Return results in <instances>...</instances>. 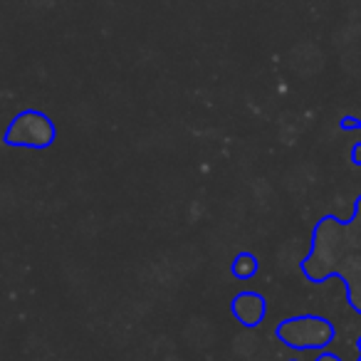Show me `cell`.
<instances>
[{"instance_id":"1","label":"cell","mask_w":361,"mask_h":361,"mask_svg":"<svg viewBox=\"0 0 361 361\" xmlns=\"http://www.w3.org/2000/svg\"><path fill=\"white\" fill-rule=\"evenodd\" d=\"M52 141H55V124L42 111H23L6 131V144L20 149H47Z\"/></svg>"},{"instance_id":"2","label":"cell","mask_w":361,"mask_h":361,"mask_svg":"<svg viewBox=\"0 0 361 361\" xmlns=\"http://www.w3.org/2000/svg\"><path fill=\"white\" fill-rule=\"evenodd\" d=\"M277 336L292 349H322L331 341L334 329L322 317H295L277 326Z\"/></svg>"},{"instance_id":"3","label":"cell","mask_w":361,"mask_h":361,"mask_svg":"<svg viewBox=\"0 0 361 361\" xmlns=\"http://www.w3.org/2000/svg\"><path fill=\"white\" fill-rule=\"evenodd\" d=\"M231 310H233V317H235L243 326H257L265 319L267 305L257 292H240V295H235V300H233Z\"/></svg>"},{"instance_id":"4","label":"cell","mask_w":361,"mask_h":361,"mask_svg":"<svg viewBox=\"0 0 361 361\" xmlns=\"http://www.w3.org/2000/svg\"><path fill=\"white\" fill-rule=\"evenodd\" d=\"M231 272L238 277V280H250V277L257 272V260H255V255H250V252H240V255H238L235 260H233Z\"/></svg>"},{"instance_id":"5","label":"cell","mask_w":361,"mask_h":361,"mask_svg":"<svg viewBox=\"0 0 361 361\" xmlns=\"http://www.w3.org/2000/svg\"><path fill=\"white\" fill-rule=\"evenodd\" d=\"M317 361H339V359H336L334 354H322V356H319V359H317Z\"/></svg>"}]
</instances>
